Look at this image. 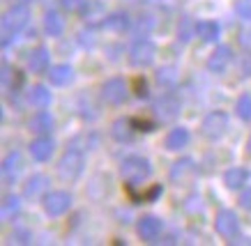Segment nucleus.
<instances>
[{"mask_svg":"<svg viewBox=\"0 0 251 246\" xmlns=\"http://www.w3.org/2000/svg\"><path fill=\"white\" fill-rule=\"evenodd\" d=\"M30 23V7L28 2H19L2 14V46L7 48Z\"/></svg>","mask_w":251,"mask_h":246,"instance_id":"1","label":"nucleus"},{"mask_svg":"<svg viewBox=\"0 0 251 246\" xmlns=\"http://www.w3.org/2000/svg\"><path fill=\"white\" fill-rule=\"evenodd\" d=\"M120 175L125 182L129 184H143L145 179H150L152 175V163L145 157H138V154H131V157H125L120 163Z\"/></svg>","mask_w":251,"mask_h":246,"instance_id":"2","label":"nucleus"},{"mask_svg":"<svg viewBox=\"0 0 251 246\" xmlns=\"http://www.w3.org/2000/svg\"><path fill=\"white\" fill-rule=\"evenodd\" d=\"M85 166V157L81 150H74V147H67L65 154L58 161V175H60L62 182H76L81 173H83Z\"/></svg>","mask_w":251,"mask_h":246,"instance_id":"3","label":"nucleus"},{"mask_svg":"<svg viewBox=\"0 0 251 246\" xmlns=\"http://www.w3.org/2000/svg\"><path fill=\"white\" fill-rule=\"evenodd\" d=\"M180 111H182V101L175 92H161L152 104V113L154 117L159 120V122H173L175 117L180 115Z\"/></svg>","mask_w":251,"mask_h":246,"instance_id":"4","label":"nucleus"},{"mask_svg":"<svg viewBox=\"0 0 251 246\" xmlns=\"http://www.w3.org/2000/svg\"><path fill=\"white\" fill-rule=\"evenodd\" d=\"M228 131V115L224 111H210L201 122V136L207 140H219Z\"/></svg>","mask_w":251,"mask_h":246,"instance_id":"5","label":"nucleus"},{"mask_svg":"<svg viewBox=\"0 0 251 246\" xmlns=\"http://www.w3.org/2000/svg\"><path fill=\"white\" fill-rule=\"evenodd\" d=\"M157 58V46L148 37H138L129 48V62L134 67H150Z\"/></svg>","mask_w":251,"mask_h":246,"instance_id":"6","label":"nucleus"},{"mask_svg":"<svg viewBox=\"0 0 251 246\" xmlns=\"http://www.w3.org/2000/svg\"><path fill=\"white\" fill-rule=\"evenodd\" d=\"M101 99L106 101L108 106H120V104H125L127 101V97H129V85L125 83V78H108V81H104L101 83Z\"/></svg>","mask_w":251,"mask_h":246,"instance_id":"7","label":"nucleus"},{"mask_svg":"<svg viewBox=\"0 0 251 246\" xmlns=\"http://www.w3.org/2000/svg\"><path fill=\"white\" fill-rule=\"evenodd\" d=\"M42 205L49 216H62L72 207V196L67 191H49L42 198Z\"/></svg>","mask_w":251,"mask_h":246,"instance_id":"8","label":"nucleus"},{"mask_svg":"<svg viewBox=\"0 0 251 246\" xmlns=\"http://www.w3.org/2000/svg\"><path fill=\"white\" fill-rule=\"evenodd\" d=\"M230 62H233V48H230L228 44H219L212 53L207 55L205 65L212 74H224V71L230 67Z\"/></svg>","mask_w":251,"mask_h":246,"instance_id":"9","label":"nucleus"},{"mask_svg":"<svg viewBox=\"0 0 251 246\" xmlns=\"http://www.w3.org/2000/svg\"><path fill=\"white\" fill-rule=\"evenodd\" d=\"M214 230L219 232L221 237H235L237 230H240V219L233 209H221L219 214L214 216Z\"/></svg>","mask_w":251,"mask_h":246,"instance_id":"10","label":"nucleus"},{"mask_svg":"<svg viewBox=\"0 0 251 246\" xmlns=\"http://www.w3.org/2000/svg\"><path fill=\"white\" fill-rule=\"evenodd\" d=\"M161 230H164V223H161L159 216L145 214V216H141L138 223H136V232L143 242H157V237L161 235Z\"/></svg>","mask_w":251,"mask_h":246,"instance_id":"11","label":"nucleus"},{"mask_svg":"<svg viewBox=\"0 0 251 246\" xmlns=\"http://www.w3.org/2000/svg\"><path fill=\"white\" fill-rule=\"evenodd\" d=\"M49 184H51V179L49 175L44 173H35L25 179V184H23V196L30 200H37V198H44L46 193H49Z\"/></svg>","mask_w":251,"mask_h":246,"instance_id":"12","label":"nucleus"},{"mask_svg":"<svg viewBox=\"0 0 251 246\" xmlns=\"http://www.w3.org/2000/svg\"><path fill=\"white\" fill-rule=\"evenodd\" d=\"M28 150H30V157L35 161H49L55 152V143L51 136H37L35 140H30Z\"/></svg>","mask_w":251,"mask_h":246,"instance_id":"13","label":"nucleus"},{"mask_svg":"<svg viewBox=\"0 0 251 246\" xmlns=\"http://www.w3.org/2000/svg\"><path fill=\"white\" fill-rule=\"evenodd\" d=\"M28 127H30V131L35 134V136H51V131H53V127H55V120L49 111L39 108L37 113L30 117Z\"/></svg>","mask_w":251,"mask_h":246,"instance_id":"14","label":"nucleus"},{"mask_svg":"<svg viewBox=\"0 0 251 246\" xmlns=\"http://www.w3.org/2000/svg\"><path fill=\"white\" fill-rule=\"evenodd\" d=\"M101 28L106 32H113V35H122V32H127L131 28V19L127 12H111V14L104 16Z\"/></svg>","mask_w":251,"mask_h":246,"instance_id":"15","label":"nucleus"},{"mask_svg":"<svg viewBox=\"0 0 251 246\" xmlns=\"http://www.w3.org/2000/svg\"><path fill=\"white\" fill-rule=\"evenodd\" d=\"M28 69L32 74H46L51 69V55H49V48L46 46H37L28 53Z\"/></svg>","mask_w":251,"mask_h":246,"instance_id":"16","label":"nucleus"},{"mask_svg":"<svg viewBox=\"0 0 251 246\" xmlns=\"http://www.w3.org/2000/svg\"><path fill=\"white\" fill-rule=\"evenodd\" d=\"M21 170H23V159L19 152H9L2 159V179H5V184L16 182V177H19Z\"/></svg>","mask_w":251,"mask_h":246,"instance_id":"17","label":"nucleus"},{"mask_svg":"<svg viewBox=\"0 0 251 246\" xmlns=\"http://www.w3.org/2000/svg\"><path fill=\"white\" fill-rule=\"evenodd\" d=\"M134 124H131V117H118L111 124V136H113L118 143H131L134 140Z\"/></svg>","mask_w":251,"mask_h":246,"instance_id":"18","label":"nucleus"},{"mask_svg":"<svg viewBox=\"0 0 251 246\" xmlns=\"http://www.w3.org/2000/svg\"><path fill=\"white\" fill-rule=\"evenodd\" d=\"M187 143H189V129H187V127H173V129L166 134L164 147H166L168 152H177V150L187 147Z\"/></svg>","mask_w":251,"mask_h":246,"instance_id":"19","label":"nucleus"},{"mask_svg":"<svg viewBox=\"0 0 251 246\" xmlns=\"http://www.w3.org/2000/svg\"><path fill=\"white\" fill-rule=\"evenodd\" d=\"M249 177H251L249 170L235 166V168H228L224 173V184H226V189H230V191H237V189H244V184L249 182Z\"/></svg>","mask_w":251,"mask_h":246,"instance_id":"20","label":"nucleus"},{"mask_svg":"<svg viewBox=\"0 0 251 246\" xmlns=\"http://www.w3.org/2000/svg\"><path fill=\"white\" fill-rule=\"evenodd\" d=\"M0 214H2V221L5 223H14L21 214V198L14 196V193H7L2 198V205H0Z\"/></svg>","mask_w":251,"mask_h":246,"instance_id":"21","label":"nucleus"},{"mask_svg":"<svg viewBox=\"0 0 251 246\" xmlns=\"http://www.w3.org/2000/svg\"><path fill=\"white\" fill-rule=\"evenodd\" d=\"M154 81L161 85V88H168V90H173L177 81H180V69L173 67V65H161L159 69L154 71Z\"/></svg>","mask_w":251,"mask_h":246,"instance_id":"22","label":"nucleus"},{"mask_svg":"<svg viewBox=\"0 0 251 246\" xmlns=\"http://www.w3.org/2000/svg\"><path fill=\"white\" fill-rule=\"evenodd\" d=\"M44 32L49 37H60L62 32H65V19H62L60 12L49 9L44 14Z\"/></svg>","mask_w":251,"mask_h":246,"instance_id":"23","label":"nucleus"},{"mask_svg":"<svg viewBox=\"0 0 251 246\" xmlns=\"http://www.w3.org/2000/svg\"><path fill=\"white\" fill-rule=\"evenodd\" d=\"M28 104L35 108H49L51 106V90L46 85L37 83L28 90Z\"/></svg>","mask_w":251,"mask_h":246,"instance_id":"24","label":"nucleus"},{"mask_svg":"<svg viewBox=\"0 0 251 246\" xmlns=\"http://www.w3.org/2000/svg\"><path fill=\"white\" fill-rule=\"evenodd\" d=\"M46 76H49L51 85H58V88H62V85H69V83H72V78H74V69H72L69 65H53L51 69L46 71Z\"/></svg>","mask_w":251,"mask_h":246,"instance_id":"25","label":"nucleus"},{"mask_svg":"<svg viewBox=\"0 0 251 246\" xmlns=\"http://www.w3.org/2000/svg\"><path fill=\"white\" fill-rule=\"evenodd\" d=\"M219 32H221V28L217 21H198L196 23V35L201 37V42H205V44H217Z\"/></svg>","mask_w":251,"mask_h":246,"instance_id":"26","label":"nucleus"},{"mask_svg":"<svg viewBox=\"0 0 251 246\" xmlns=\"http://www.w3.org/2000/svg\"><path fill=\"white\" fill-rule=\"evenodd\" d=\"M194 170H196V166H194V159L184 157V159H180V161L173 163V168H171V177H173V179H182L184 175H191Z\"/></svg>","mask_w":251,"mask_h":246,"instance_id":"27","label":"nucleus"},{"mask_svg":"<svg viewBox=\"0 0 251 246\" xmlns=\"http://www.w3.org/2000/svg\"><path fill=\"white\" fill-rule=\"evenodd\" d=\"M191 35H196V23L191 21V16H182L180 23H177V39L182 44H187L191 39Z\"/></svg>","mask_w":251,"mask_h":246,"instance_id":"28","label":"nucleus"},{"mask_svg":"<svg viewBox=\"0 0 251 246\" xmlns=\"http://www.w3.org/2000/svg\"><path fill=\"white\" fill-rule=\"evenodd\" d=\"M235 113L242 122H251V94L249 92L240 94V99L235 104Z\"/></svg>","mask_w":251,"mask_h":246,"instance_id":"29","label":"nucleus"},{"mask_svg":"<svg viewBox=\"0 0 251 246\" xmlns=\"http://www.w3.org/2000/svg\"><path fill=\"white\" fill-rule=\"evenodd\" d=\"M97 145V138H95V134H78L76 138H72L67 147H74V150H92V147Z\"/></svg>","mask_w":251,"mask_h":246,"instance_id":"30","label":"nucleus"},{"mask_svg":"<svg viewBox=\"0 0 251 246\" xmlns=\"http://www.w3.org/2000/svg\"><path fill=\"white\" fill-rule=\"evenodd\" d=\"M60 5L69 14H85L90 7V0H60Z\"/></svg>","mask_w":251,"mask_h":246,"instance_id":"31","label":"nucleus"},{"mask_svg":"<svg viewBox=\"0 0 251 246\" xmlns=\"http://www.w3.org/2000/svg\"><path fill=\"white\" fill-rule=\"evenodd\" d=\"M134 92H136L138 99H148L150 97V88H148V81L143 76H136L134 81Z\"/></svg>","mask_w":251,"mask_h":246,"instance_id":"32","label":"nucleus"},{"mask_svg":"<svg viewBox=\"0 0 251 246\" xmlns=\"http://www.w3.org/2000/svg\"><path fill=\"white\" fill-rule=\"evenodd\" d=\"M131 124H134L136 131H145V134L154 131V127H157V122H152V120H141V117H131Z\"/></svg>","mask_w":251,"mask_h":246,"instance_id":"33","label":"nucleus"},{"mask_svg":"<svg viewBox=\"0 0 251 246\" xmlns=\"http://www.w3.org/2000/svg\"><path fill=\"white\" fill-rule=\"evenodd\" d=\"M235 12L242 16L244 21H251V0H240L235 5Z\"/></svg>","mask_w":251,"mask_h":246,"instance_id":"34","label":"nucleus"},{"mask_svg":"<svg viewBox=\"0 0 251 246\" xmlns=\"http://www.w3.org/2000/svg\"><path fill=\"white\" fill-rule=\"evenodd\" d=\"M237 202H240V207H242V209L251 212V186L242 189V193H240V198H237Z\"/></svg>","mask_w":251,"mask_h":246,"instance_id":"35","label":"nucleus"},{"mask_svg":"<svg viewBox=\"0 0 251 246\" xmlns=\"http://www.w3.org/2000/svg\"><path fill=\"white\" fill-rule=\"evenodd\" d=\"M12 237H14V242H19V244H28V242H30V232L19 230L16 235H12Z\"/></svg>","mask_w":251,"mask_h":246,"instance_id":"36","label":"nucleus"},{"mask_svg":"<svg viewBox=\"0 0 251 246\" xmlns=\"http://www.w3.org/2000/svg\"><path fill=\"white\" fill-rule=\"evenodd\" d=\"M230 244H249L251 246V239L249 237H237V239H228Z\"/></svg>","mask_w":251,"mask_h":246,"instance_id":"37","label":"nucleus"},{"mask_svg":"<svg viewBox=\"0 0 251 246\" xmlns=\"http://www.w3.org/2000/svg\"><path fill=\"white\" fill-rule=\"evenodd\" d=\"M247 154L251 157V136H249V140H247Z\"/></svg>","mask_w":251,"mask_h":246,"instance_id":"38","label":"nucleus"},{"mask_svg":"<svg viewBox=\"0 0 251 246\" xmlns=\"http://www.w3.org/2000/svg\"><path fill=\"white\" fill-rule=\"evenodd\" d=\"M21 2H28V5H30V2H35V0H21Z\"/></svg>","mask_w":251,"mask_h":246,"instance_id":"39","label":"nucleus"}]
</instances>
